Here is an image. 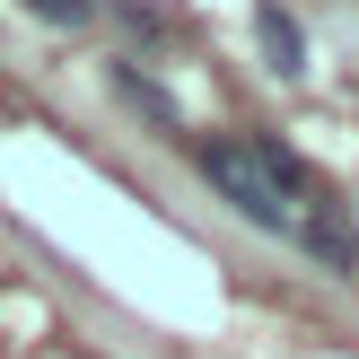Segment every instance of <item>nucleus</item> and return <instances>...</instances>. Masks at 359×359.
I'll return each mask as SVG.
<instances>
[{"label":"nucleus","mask_w":359,"mask_h":359,"mask_svg":"<svg viewBox=\"0 0 359 359\" xmlns=\"http://www.w3.org/2000/svg\"><path fill=\"white\" fill-rule=\"evenodd\" d=\"M290 245L307 263H325V272H359V228H351V210L333 202V193H316V210L290 228Z\"/></svg>","instance_id":"2"},{"label":"nucleus","mask_w":359,"mask_h":359,"mask_svg":"<svg viewBox=\"0 0 359 359\" xmlns=\"http://www.w3.org/2000/svg\"><path fill=\"white\" fill-rule=\"evenodd\" d=\"M193 167H202V184L219 193L237 219H255L263 237H290L316 210V193H325V175H316L290 140H272V132H210V140H193Z\"/></svg>","instance_id":"1"},{"label":"nucleus","mask_w":359,"mask_h":359,"mask_svg":"<svg viewBox=\"0 0 359 359\" xmlns=\"http://www.w3.org/2000/svg\"><path fill=\"white\" fill-rule=\"evenodd\" d=\"M27 18H44V27H88L97 18V0H18Z\"/></svg>","instance_id":"5"},{"label":"nucleus","mask_w":359,"mask_h":359,"mask_svg":"<svg viewBox=\"0 0 359 359\" xmlns=\"http://www.w3.org/2000/svg\"><path fill=\"white\" fill-rule=\"evenodd\" d=\"M255 35H263L272 79H307V35H298V18L280 9V0H255Z\"/></svg>","instance_id":"4"},{"label":"nucleus","mask_w":359,"mask_h":359,"mask_svg":"<svg viewBox=\"0 0 359 359\" xmlns=\"http://www.w3.org/2000/svg\"><path fill=\"white\" fill-rule=\"evenodd\" d=\"M105 88H114V97L132 105V114L149 123V132H167V140L184 132V114H175V97H167V88H158V79H149L140 62H105Z\"/></svg>","instance_id":"3"}]
</instances>
